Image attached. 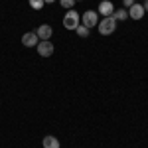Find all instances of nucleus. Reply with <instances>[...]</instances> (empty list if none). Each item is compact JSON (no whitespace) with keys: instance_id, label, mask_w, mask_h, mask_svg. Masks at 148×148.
Segmentation results:
<instances>
[{"instance_id":"nucleus-1","label":"nucleus","mask_w":148,"mask_h":148,"mask_svg":"<svg viewBox=\"0 0 148 148\" xmlns=\"http://www.w3.org/2000/svg\"><path fill=\"white\" fill-rule=\"evenodd\" d=\"M97 26H99V32H101L103 36H111L114 30H116V20H114L113 16H105Z\"/></svg>"},{"instance_id":"nucleus-2","label":"nucleus","mask_w":148,"mask_h":148,"mask_svg":"<svg viewBox=\"0 0 148 148\" xmlns=\"http://www.w3.org/2000/svg\"><path fill=\"white\" fill-rule=\"evenodd\" d=\"M79 26V12H75L73 8L69 12H65V16H63V28L65 30H75Z\"/></svg>"},{"instance_id":"nucleus-3","label":"nucleus","mask_w":148,"mask_h":148,"mask_svg":"<svg viewBox=\"0 0 148 148\" xmlns=\"http://www.w3.org/2000/svg\"><path fill=\"white\" fill-rule=\"evenodd\" d=\"M81 24H83V26H87L89 30H91V28H95V26L99 24V14H97L95 10L83 12V16H81Z\"/></svg>"},{"instance_id":"nucleus-4","label":"nucleus","mask_w":148,"mask_h":148,"mask_svg":"<svg viewBox=\"0 0 148 148\" xmlns=\"http://www.w3.org/2000/svg\"><path fill=\"white\" fill-rule=\"evenodd\" d=\"M38 53L42 57H49L53 56V44L49 42V40H40V44H38Z\"/></svg>"},{"instance_id":"nucleus-5","label":"nucleus","mask_w":148,"mask_h":148,"mask_svg":"<svg viewBox=\"0 0 148 148\" xmlns=\"http://www.w3.org/2000/svg\"><path fill=\"white\" fill-rule=\"evenodd\" d=\"M22 44L26 47H34L40 44V38H38V34L36 32H28V34H24L22 36Z\"/></svg>"},{"instance_id":"nucleus-6","label":"nucleus","mask_w":148,"mask_h":148,"mask_svg":"<svg viewBox=\"0 0 148 148\" xmlns=\"http://www.w3.org/2000/svg\"><path fill=\"white\" fill-rule=\"evenodd\" d=\"M146 12H144V8H142V4H132L130 8H128V16L132 18V20H142V16H144Z\"/></svg>"},{"instance_id":"nucleus-7","label":"nucleus","mask_w":148,"mask_h":148,"mask_svg":"<svg viewBox=\"0 0 148 148\" xmlns=\"http://www.w3.org/2000/svg\"><path fill=\"white\" fill-rule=\"evenodd\" d=\"M99 14H103V16H113V12H114V6H113V2L111 0H103L101 4H99Z\"/></svg>"},{"instance_id":"nucleus-8","label":"nucleus","mask_w":148,"mask_h":148,"mask_svg":"<svg viewBox=\"0 0 148 148\" xmlns=\"http://www.w3.org/2000/svg\"><path fill=\"white\" fill-rule=\"evenodd\" d=\"M36 34H38L40 40H49L51 34H53V30H51V26H49V24H42V26L38 28V32H36Z\"/></svg>"},{"instance_id":"nucleus-9","label":"nucleus","mask_w":148,"mask_h":148,"mask_svg":"<svg viewBox=\"0 0 148 148\" xmlns=\"http://www.w3.org/2000/svg\"><path fill=\"white\" fill-rule=\"evenodd\" d=\"M42 146L44 148H59V140H57L56 136H51V134H47V136H44V140H42Z\"/></svg>"},{"instance_id":"nucleus-10","label":"nucleus","mask_w":148,"mask_h":148,"mask_svg":"<svg viewBox=\"0 0 148 148\" xmlns=\"http://www.w3.org/2000/svg\"><path fill=\"white\" fill-rule=\"evenodd\" d=\"M126 16H128V12H126V8H123V10H114L113 12V18L119 22V20H126Z\"/></svg>"},{"instance_id":"nucleus-11","label":"nucleus","mask_w":148,"mask_h":148,"mask_svg":"<svg viewBox=\"0 0 148 148\" xmlns=\"http://www.w3.org/2000/svg\"><path fill=\"white\" fill-rule=\"evenodd\" d=\"M75 32L79 34V38H89V28H87V26H83V24H79V26L75 28Z\"/></svg>"},{"instance_id":"nucleus-12","label":"nucleus","mask_w":148,"mask_h":148,"mask_svg":"<svg viewBox=\"0 0 148 148\" xmlns=\"http://www.w3.org/2000/svg\"><path fill=\"white\" fill-rule=\"evenodd\" d=\"M28 2H30V6H32L34 10H42V8H44V4H46L44 0H28Z\"/></svg>"},{"instance_id":"nucleus-13","label":"nucleus","mask_w":148,"mask_h":148,"mask_svg":"<svg viewBox=\"0 0 148 148\" xmlns=\"http://www.w3.org/2000/svg\"><path fill=\"white\" fill-rule=\"evenodd\" d=\"M59 2H61V8H67V10H71L75 4V0H59Z\"/></svg>"},{"instance_id":"nucleus-14","label":"nucleus","mask_w":148,"mask_h":148,"mask_svg":"<svg viewBox=\"0 0 148 148\" xmlns=\"http://www.w3.org/2000/svg\"><path fill=\"white\" fill-rule=\"evenodd\" d=\"M123 4H125V8H130L134 4V0H123Z\"/></svg>"},{"instance_id":"nucleus-15","label":"nucleus","mask_w":148,"mask_h":148,"mask_svg":"<svg viewBox=\"0 0 148 148\" xmlns=\"http://www.w3.org/2000/svg\"><path fill=\"white\" fill-rule=\"evenodd\" d=\"M142 8H144V12H148V0L144 2V4H142Z\"/></svg>"},{"instance_id":"nucleus-16","label":"nucleus","mask_w":148,"mask_h":148,"mask_svg":"<svg viewBox=\"0 0 148 148\" xmlns=\"http://www.w3.org/2000/svg\"><path fill=\"white\" fill-rule=\"evenodd\" d=\"M44 2H47V4H51V2H56V0H44Z\"/></svg>"}]
</instances>
